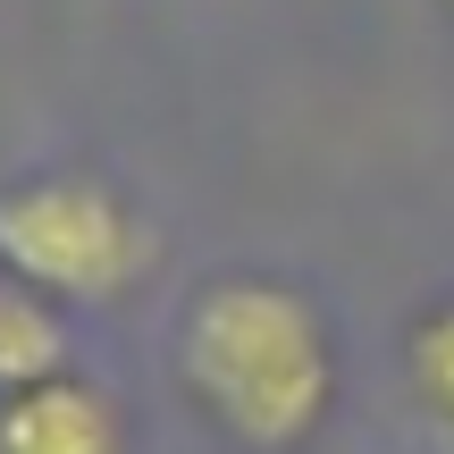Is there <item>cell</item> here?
<instances>
[{
  "label": "cell",
  "mask_w": 454,
  "mask_h": 454,
  "mask_svg": "<svg viewBox=\"0 0 454 454\" xmlns=\"http://www.w3.org/2000/svg\"><path fill=\"white\" fill-rule=\"evenodd\" d=\"M152 270V219L93 168H34L0 185V278L51 303H118Z\"/></svg>",
  "instance_id": "cell-2"
},
{
  "label": "cell",
  "mask_w": 454,
  "mask_h": 454,
  "mask_svg": "<svg viewBox=\"0 0 454 454\" xmlns=\"http://www.w3.org/2000/svg\"><path fill=\"white\" fill-rule=\"evenodd\" d=\"M76 371L67 362V320L51 294H34L26 278H0V395L43 387V379Z\"/></svg>",
  "instance_id": "cell-4"
},
{
  "label": "cell",
  "mask_w": 454,
  "mask_h": 454,
  "mask_svg": "<svg viewBox=\"0 0 454 454\" xmlns=\"http://www.w3.org/2000/svg\"><path fill=\"white\" fill-rule=\"evenodd\" d=\"M0 454H127V412L101 379L59 371L0 395Z\"/></svg>",
  "instance_id": "cell-3"
},
{
  "label": "cell",
  "mask_w": 454,
  "mask_h": 454,
  "mask_svg": "<svg viewBox=\"0 0 454 454\" xmlns=\"http://www.w3.org/2000/svg\"><path fill=\"white\" fill-rule=\"evenodd\" d=\"M404 395L421 412V429L454 454V294L412 311V328H404Z\"/></svg>",
  "instance_id": "cell-5"
},
{
  "label": "cell",
  "mask_w": 454,
  "mask_h": 454,
  "mask_svg": "<svg viewBox=\"0 0 454 454\" xmlns=\"http://www.w3.org/2000/svg\"><path fill=\"white\" fill-rule=\"evenodd\" d=\"M177 387L244 454H294L337 412L328 311L278 270H219L177 311Z\"/></svg>",
  "instance_id": "cell-1"
}]
</instances>
